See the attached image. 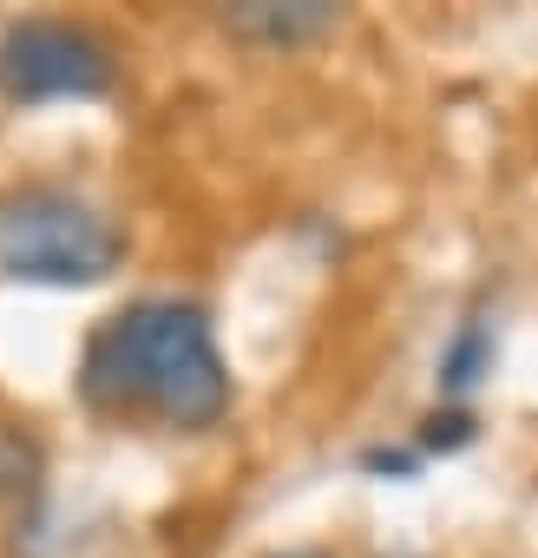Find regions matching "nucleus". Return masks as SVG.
<instances>
[{"label":"nucleus","mask_w":538,"mask_h":558,"mask_svg":"<svg viewBox=\"0 0 538 558\" xmlns=\"http://www.w3.org/2000/svg\"><path fill=\"white\" fill-rule=\"evenodd\" d=\"M230 395L210 316L184 296H138L86 336L80 401L93 414H151L171 434H210L230 414Z\"/></svg>","instance_id":"nucleus-1"},{"label":"nucleus","mask_w":538,"mask_h":558,"mask_svg":"<svg viewBox=\"0 0 538 558\" xmlns=\"http://www.w3.org/2000/svg\"><path fill=\"white\" fill-rule=\"evenodd\" d=\"M125 230L106 204L73 184L34 178L0 191V276L40 290H93L125 263Z\"/></svg>","instance_id":"nucleus-2"},{"label":"nucleus","mask_w":538,"mask_h":558,"mask_svg":"<svg viewBox=\"0 0 538 558\" xmlns=\"http://www.w3.org/2000/svg\"><path fill=\"white\" fill-rule=\"evenodd\" d=\"M119 86V53L99 27L34 14L0 34V99L53 106V99H106Z\"/></svg>","instance_id":"nucleus-3"},{"label":"nucleus","mask_w":538,"mask_h":558,"mask_svg":"<svg viewBox=\"0 0 538 558\" xmlns=\"http://www.w3.org/2000/svg\"><path fill=\"white\" fill-rule=\"evenodd\" d=\"M223 27L236 40H256V47H277V53H296V47H316L342 27V8L329 0H249V8H230Z\"/></svg>","instance_id":"nucleus-4"},{"label":"nucleus","mask_w":538,"mask_h":558,"mask_svg":"<svg viewBox=\"0 0 538 558\" xmlns=\"http://www.w3.org/2000/svg\"><path fill=\"white\" fill-rule=\"evenodd\" d=\"M492 355H499V342H492V323L486 316H466L453 336H447V349H440V395L453 401V408H466L479 388H486V375H492Z\"/></svg>","instance_id":"nucleus-5"},{"label":"nucleus","mask_w":538,"mask_h":558,"mask_svg":"<svg viewBox=\"0 0 538 558\" xmlns=\"http://www.w3.org/2000/svg\"><path fill=\"white\" fill-rule=\"evenodd\" d=\"M40 493H47V453H40V440L27 427H14V421H0V506L21 519V512L40 506Z\"/></svg>","instance_id":"nucleus-6"},{"label":"nucleus","mask_w":538,"mask_h":558,"mask_svg":"<svg viewBox=\"0 0 538 558\" xmlns=\"http://www.w3.org/2000/svg\"><path fill=\"white\" fill-rule=\"evenodd\" d=\"M473 414L466 408H433V414H420V434H414V453H460V447H473Z\"/></svg>","instance_id":"nucleus-7"},{"label":"nucleus","mask_w":538,"mask_h":558,"mask_svg":"<svg viewBox=\"0 0 538 558\" xmlns=\"http://www.w3.org/2000/svg\"><path fill=\"white\" fill-rule=\"evenodd\" d=\"M362 466H368V473H414V466H420V453H407V447H394V453H388V447H375Z\"/></svg>","instance_id":"nucleus-8"},{"label":"nucleus","mask_w":538,"mask_h":558,"mask_svg":"<svg viewBox=\"0 0 538 558\" xmlns=\"http://www.w3.org/2000/svg\"><path fill=\"white\" fill-rule=\"evenodd\" d=\"M269 558H329V551H316V545H296V551H269Z\"/></svg>","instance_id":"nucleus-9"}]
</instances>
